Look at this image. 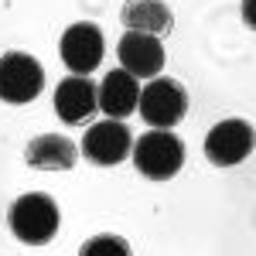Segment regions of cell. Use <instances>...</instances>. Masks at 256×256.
<instances>
[{
	"mask_svg": "<svg viewBox=\"0 0 256 256\" xmlns=\"http://www.w3.org/2000/svg\"><path fill=\"white\" fill-rule=\"evenodd\" d=\"M79 256H130V246L120 236H92L79 250Z\"/></svg>",
	"mask_w": 256,
	"mask_h": 256,
	"instance_id": "obj_13",
	"label": "cell"
},
{
	"mask_svg": "<svg viewBox=\"0 0 256 256\" xmlns=\"http://www.w3.org/2000/svg\"><path fill=\"white\" fill-rule=\"evenodd\" d=\"M134 150V134L123 126V120H102L92 123L82 137V158L99 164V168H113Z\"/></svg>",
	"mask_w": 256,
	"mask_h": 256,
	"instance_id": "obj_6",
	"label": "cell"
},
{
	"mask_svg": "<svg viewBox=\"0 0 256 256\" xmlns=\"http://www.w3.org/2000/svg\"><path fill=\"white\" fill-rule=\"evenodd\" d=\"M99 110L96 99V86L86 79V76H68L55 86V113H58L62 123L76 126L82 120H89Z\"/></svg>",
	"mask_w": 256,
	"mask_h": 256,
	"instance_id": "obj_9",
	"label": "cell"
},
{
	"mask_svg": "<svg viewBox=\"0 0 256 256\" xmlns=\"http://www.w3.org/2000/svg\"><path fill=\"white\" fill-rule=\"evenodd\" d=\"M137 110H140V116H144V123L158 126V130H171L188 113V92H184V86L178 79H168V76L158 79L154 76L140 89Z\"/></svg>",
	"mask_w": 256,
	"mask_h": 256,
	"instance_id": "obj_3",
	"label": "cell"
},
{
	"mask_svg": "<svg viewBox=\"0 0 256 256\" xmlns=\"http://www.w3.org/2000/svg\"><path fill=\"white\" fill-rule=\"evenodd\" d=\"M137 96H140V86L126 68H113L96 89L99 110H102L110 120H126L134 110H137Z\"/></svg>",
	"mask_w": 256,
	"mask_h": 256,
	"instance_id": "obj_10",
	"label": "cell"
},
{
	"mask_svg": "<svg viewBox=\"0 0 256 256\" xmlns=\"http://www.w3.org/2000/svg\"><path fill=\"white\" fill-rule=\"evenodd\" d=\"M7 222H10V232L28 242V246H44L52 242L55 232H58V205L52 195H41V192H28L20 195L10 212H7Z\"/></svg>",
	"mask_w": 256,
	"mask_h": 256,
	"instance_id": "obj_1",
	"label": "cell"
},
{
	"mask_svg": "<svg viewBox=\"0 0 256 256\" xmlns=\"http://www.w3.org/2000/svg\"><path fill=\"white\" fill-rule=\"evenodd\" d=\"M24 160H28L31 168H38V171H68V168H76V160H79V147L68 137L41 134V137H34L28 144Z\"/></svg>",
	"mask_w": 256,
	"mask_h": 256,
	"instance_id": "obj_11",
	"label": "cell"
},
{
	"mask_svg": "<svg viewBox=\"0 0 256 256\" xmlns=\"http://www.w3.org/2000/svg\"><path fill=\"white\" fill-rule=\"evenodd\" d=\"M116 55L134 79H154L168 62V52H164L160 38L158 34H144V31H126L116 44Z\"/></svg>",
	"mask_w": 256,
	"mask_h": 256,
	"instance_id": "obj_8",
	"label": "cell"
},
{
	"mask_svg": "<svg viewBox=\"0 0 256 256\" xmlns=\"http://www.w3.org/2000/svg\"><path fill=\"white\" fill-rule=\"evenodd\" d=\"M120 18L126 24V31H144V34H171L174 28V14L164 0H126Z\"/></svg>",
	"mask_w": 256,
	"mask_h": 256,
	"instance_id": "obj_12",
	"label": "cell"
},
{
	"mask_svg": "<svg viewBox=\"0 0 256 256\" xmlns=\"http://www.w3.org/2000/svg\"><path fill=\"white\" fill-rule=\"evenodd\" d=\"M253 126L246 120H222L208 130L205 137V158L218 164V168H232V164H242V160L253 154Z\"/></svg>",
	"mask_w": 256,
	"mask_h": 256,
	"instance_id": "obj_5",
	"label": "cell"
},
{
	"mask_svg": "<svg viewBox=\"0 0 256 256\" xmlns=\"http://www.w3.org/2000/svg\"><path fill=\"white\" fill-rule=\"evenodd\" d=\"M58 52H62V62L76 72V76H89L102 62V52H106V41H102V31L96 24L82 20V24H72L65 28V34L58 41Z\"/></svg>",
	"mask_w": 256,
	"mask_h": 256,
	"instance_id": "obj_7",
	"label": "cell"
},
{
	"mask_svg": "<svg viewBox=\"0 0 256 256\" xmlns=\"http://www.w3.org/2000/svg\"><path fill=\"white\" fill-rule=\"evenodd\" d=\"M130 154H134V164H137V171L144 178H150V181H171L181 171V164H184V144L171 130H158L154 126L150 134L137 137V147Z\"/></svg>",
	"mask_w": 256,
	"mask_h": 256,
	"instance_id": "obj_2",
	"label": "cell"
},
{
	"mask_svg": "<svg viewBox=\"0 0 256 256\" xmlns=\"http://www.w3.org/2000/svg\"><path fill=\"white\" fill-rule=\"evenodd\" d=\"M44 89V68L28 52H7L0 55V99L10 106L34 102Z\"/></svg>",
	"mask_w": 256,
	"mask_h": 256,
	"instance_id": "obj_4",
	"label": "cell"
}]
</instances>
